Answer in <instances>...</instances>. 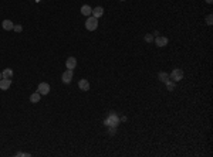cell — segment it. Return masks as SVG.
<instances>
[{"instance_id": "obj_1", "label": "cell", "mask_w": 213, "mask_h": 157, "mask_svg": "<svg viewBox=\"0 0 213 157\" xmlns=\"http://www.w3.org/2000/svg\"><path fill=\"white\" fill-rule=\"evenodd\" d=\"M118 123H119V118L115 115L114 112H111V113L108 115V118L104 120V125L108 126V127H109V126H112V127H117V126H118Z\"/></svg>"}, {"instance_id": "obj_2", "label": "cell", "mask_w": 213, "mask_h": 157, "mask_svg": "<svg viewBox=\"0 0 213 157\" xmlns=\"http://www.w3.org/2000/svg\"><path fill=\"white\" fill-rule=\"evenodd\" d=\"M97 27H98V18H95L94 16H90L85 20V28H87L88 31L97 30Z\"/></svg>"}, {"instance_id": "obj_3", "label": "cell", "mask_w": 213, "mask_h": 157, "mask_svg": "<svg viewBox=\"0 0 213 157\" xmlns=\"http://www.w3.org/2000/svg\"><path fill=\"white\" fill-rule=\"evenodd\" d=\"M73 77H74L73 70H67L66 72L61 75V81H63L64 84H70V82L73 81Z\"/></svg>"}, {"instance_id": "obj_4", "label": "cell", "mask_w": 213, "mask_h": 157, "mask_svg": "<svg viewBox=\"0 0 213 157\" xmlns=\"http://www.w3.org/2000/svg\"><path fill=\"white\" fill-rule=\"evenodd\" d=\"M171 78L175 81V82H178L180 79H183V71L179 70V68H175L172 71V74H171Z\"/></svg>"}, {"instance_id": "obj_5", "label": "cell", "mask_w": 213, "mask_h": 157, "mask_svg": "<svg viewBox=\"0 0 213 157\" xmlns=\"http://www.w3.org/2000/svg\"><path fill=\"white\" fill-rule=\"evenodd\" d=\"M37 92L40 95H49L50 94V85L47 82H41L39 88H37Z\"/></svg>"}, {"instance_id": "obj_6", "label": "cell", "mask_w": 213, "mask_h": 157, "mask_svg": "<svg viewBox=\"0 0 213 157\" xmlns=\"http://www.w3.org/2000/svg\"><path fill=\"white\" fill-rule=\"evenodd\" d=\"M10 85H11V79H6V78L0 79V89L1 91H7Z\"/></svg>"}, {"instance_id": "obj_7", "label": "cell", "mask_w": 213, "mask_h": 157, "mask_svg": "<svg viewBox=\"0 0 213 157\" xmlns=\"http://www.w3.org/2000/svg\"><path fill=\"white\" fill-rule=\"evenodd\" d=\"M66 67L67 70H74L77 67V60L74 57H68V60L66 61Z\"/></svg>"}, {"instance_id": "obj_8", "label": "cell", "mask_w": 213, "mask_h": 157, "mask_svg": "<svg viewBox=\"0 0 213 157\" xmlns=\"http://www.w3.org/2000/svg\"><path fill=\"white\" fill-rule=\"evenodd\" d=\"M168 43H169V40L166 38V37H156L155 40V44L158 45V47H165V45H168Z\"/></svg>"}, {"instance_id": "obj_9", "label": "cell", "mask_w": 213, "mask_h": 157, "mask_svg": "<svg viewBox=\"0 0 213 157\" xmlns=\"http://www.w3.org/2000/svg\"><path fill=\"white\" fill-rule=\"evenodd\" d=\"M1 27H3V30H6V31H11L13 27H14V24L11 23V20H3Z\"/></svg>"}, {"instance_id": "obj_10", "label": "cell", "mask_w": 213, "mask_h": 157, "mask_svg": "<svg viewBox=\"0 0 213 157\" xmlns=\"http://www.w3.org/2000/svg\"><path fill=\"white\" fill-rule=\"evenodd\" d=\"M78 88H80L81 91H90V82H88L87 79H80Z\"/></svg>"}, {"instance_id": "obj_11", "label": "cell", "mask_w": 213, "mask_h": 157, "mask_svg": "<svg viewBox=\"0 0 213 157\" xmlns=\"http://www.w3.org/2000/svg\"><path fill=\"white\" fill-rule=\"evenodd\" d=\"M102 14H104V9L102 7H94L92 9V13H91V16H94L95 18H98V17H102Z\"/></svg>"}, {"instance_id": "obj_12", "label": "cell", "mask_w": 213, "mask_h": 157, "mask_svg": "<svg viewBox=\"0 0 213 157\" xmlns=\"http://www.w3.org/2000/svg\"><path fill=\"white\" fill-rule=\"evenodd\" d=\"M91 13H92V9L88 6V4H84L81 7V14L82 16H87V17H90L91 16Z\"/></svg>"}, {"instance_id": "obj_13", "label": "cell", "mask_w": 213, "mask_h": 157, "mask_svg": "<svg viewBox=\"0 0 213 157\" xmlns=\"http://www.w3.org/2000/svg\"><path fill=\"white\" fill-rule=\"evenodd\" d=\"M1 77L6 79H11V77H13V70H11V68H6V70L1 72Z\"/></svg>"}, {"instance_id": "obj_14", "label": "cell", "mask_w": 213, "mask_h": 157, "mask_svg": "<svg viewBox=\"0 0 213 157\" xmlns=\"http://www.w3.org/2000/svg\"><path fill=\"white\" fill-rule=\"evenodd\" d=\"M169 78H171V77H169V74H168V72H159V74H158V79H159L161 82H164V84Z\"/></svg>"}, {"instance_id": "obj_15", "label": "cell", "mask_w": 213, "mask_h": 157, "mask_svg": "<svg viewBox=\"0 0 213 157\" xmlns=\"http://www.w3.org/2000/svg\"><path fill=\"white\" fill-rule=\"evenodd\" d=\"M40 98H41V95L39 94V92H34V94H31V96H30V102H33V103L40 102Z\"/></svg>"}, {"instance_id": "obj_16", "label": "cell", "mask_w": 213, "mask_h": 157, "mask_svg": "<svg viewBox=\"0 0 213 157\" xmlns=\"http://www.w3.org/2000/svg\"><path fill=\"white\" fill-rule=\"evenodd\" d=\"M165 84H166V88H168V91H173V89H175V81H172V82H171V78L168 79Z\"/></svg>"}, {"instance_id": "obj_17", "label": "cell", "mask_w": 213, "mask_h": 157, "mask_svg": "<svg viewBox=\"0 0 213 157\" xmlns=\"http://www.w3.org/2000/svg\"><path fill=\"white\" fill-rule=\"evenodd\" d=\"M206 23L209 24V26H212V24H213V16H212V14L206 16Z\"/></svg>"}, {"instance_id": "obj_18", "label": "cell", "mask_w": 213, "mask_h": 157, "mask_svg": "<svg viewBox=\"0 0 213 157\" xmlns=\"http://www.w3.org/2000/svg\"><path fill=\"white\" fill-rule=\"evenodd\" d=\"M13 30H14V31H16V33H20V31H21V30H23V27H21L20 24H14V27H13Z\"/></svg>"}, {"instance_id": "obj_19", "label": "cell", "mask_w": 213, "mask_h": 157, "mask_svg": "<svg viewBox=\"0 0 213 157\" xmlns=\"http://www.w3.org/2000/svg\"><path fill=\"white\" fill-rule=\"evenodd\" d=\"M145 41H147V43H151V41H154V37H152V34H147V36H145Z\"/></svg>"}, {"instance_id": "obj_20", "label": "cell", "mask_w": 213, "mask_h": 157, "mask_svg": "<svg viewBox=\"0 0 213 157\" xmlns=\"http://www.w3.org/2000/svg\"><path fill=\"white\" fill-rule=\"evenodd\" d=\"M16 156H17V157H21V156L30 157V154H29V153H23V151H19V153H16Z\"/></svg>"}, {"instance_id": "obj_21", "label": "cell", "mask_w": 213, "mask_h": 157, "mask_svg": "<svg viewBox=\"0 0 213 157\" xmlns=\"http://www.w3.org/2000/svg\"><path fill=\"white\" fill-rule=\"evenodd\" d=\"M114 133H115V127L109 126V134H114Z\"/></svg>"}, {"instance_id": "obj_22", "label": "cell", "mask_w": 213, "mask_h": 157, "mask_svg": "<svg viewBox=\"0 0 213 157\" xmlns=\"http://www.w3.org/2000/svg\"><path fill=\"white\" fill-rule=\"evenodd\" d=\"M212 1L213 0H206V3H209V4H212Z\"/></svg>"}, {"instance_id": "obj_23", "label": "cell", "mask_w": 213, "mask_h": 157, "mask_svg": "<svg viewBox=\"0 0 213 157\" xmlns=\"http://www.w3.org/2000/svg\"><path fill=\"white\" fill-rule=\"evenodd\" d=\"M1 78H3V77H1V72H0V79H1Z\"/></svg>"}, {"instance_id": "obj_24", "label": "cell", "mask_w": 213, "mask_h": 157, "mask_svg": "<svg viewBox=\"0 0 213 157\" xmlns=\"http://www.w3.org/2000/svg\"><path fill=\"white\" fill-rule=\"evenodd\" d=\"M121 1H127V0H121Z\"/></svg>"}]
</instances>
